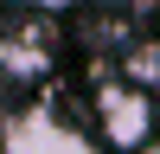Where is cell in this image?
Here are the masks:
<instances>
[{
  "mask_svg": "<svg viewBox=\"0 0 160 154\" xmlns=\"http://www.w3.org/2000/svg\"><path fill=\"white\" fill-rule=\"evenodd\" d=\"M96 128H102L109 148L135 154V148H148L160 135V109H154V96L141 84H102L96 90Z\"/></svg>",
  "mask_w": 160,
  "mask_h": 154,
  "instance_id": "cell-1",
  "label": "cell"
},
{
  "mask_svg": "<svg viewBox=\"0 0 160 154\" xmlns=\"http://www.w3.org/2000/svg\"><path fill=\"white\" fill-rule=\"evenodd\" d=\"M0 7H71V0H0Z\"/></svg>",
  "mask_w": 160,
  "mask_h": 154,
  "instance_id": "cell-2",
  "label": "cell"
},
{
  "mask_svg": "<svg viewBox=\"0 0 160 154\" xmlns=\"http://www.w3.org/2000/svg\"><path fill=\"white\" fill-rule=\"evenodd\" d=\"M135 154H160V135H154V141H148V148H135Z\"/></svg>",
  "mask_w": 160,
  "mask_h": 154,
  "instance_id": "cell-3",
  "label": "cell"
}]
</instances>
